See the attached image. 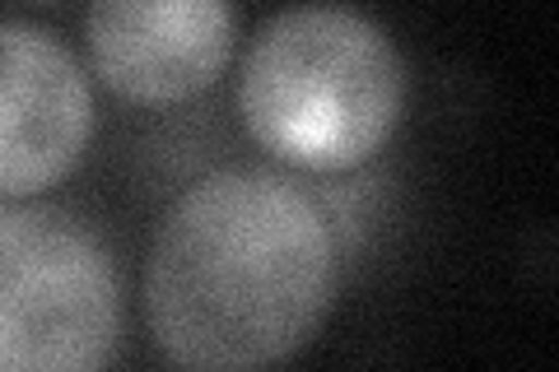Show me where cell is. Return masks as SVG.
<instances>
[{"instance_id":"7a4b0ae2","label":"cell","mask_w":559,"mask_h":372,"mask_svg":"<svg viewBox=\"0 0 559 372\" xmlns=\"http://www.w3.org/2000/svg\"><path fill=\"white\" fill-rule=\"evenodd\" d=\"M411 70L388 28L345 0H294L248 43L238 117L261 154L299 172H355L388 149Z\"/></svg>"},{"instance_id":"6da1fadb","label":"cell","mask_w":559,"mask_h":372,"mask_svg":"<svg viewBox=\"0 0 559 372\" xmlns=\"http://www.w3.org/2000/svg\"><path fill=\"white\" fill-rule=\"evenodd\" d=\"M341 228L299 177L234 164L173 196L145 256V326L178 368L294 359L336 308Z\"/></svg>"},{"instance_id":"277c9868","label":"cell","mask_w":559,"mask_h":372,"mask_svg":"<svg viewBox=\"0 0 559 372\" xmlns=\"http://www.w3.org/2000/svg\"><path fill=\"white\" fill-rule=\"evenodd\" d=\"M98 103L57 33L0 20V201H38L84 164Z\"/></svg>"},{"instance_id":"3957f363","label":"cell","mask_w":559,"mask_h":372,"mask_svg":"<svg viewBox=\"0 0 559 372\" xmlns=\"http://www.w3.org/2000/svg\"><path fill=\"white\" fill-rule=\"evenodd\" d=\"M127 293L90 224L43 201H0V372H90L121 349Z\"/></svg>"},{"instance_id":"5b68a950","label":"cell","mask_w":559,"mask_h":372,"mask_svg":"<svg viewBox=\"0 0 559 372\" xmlns=\"http://www.w3.org/2000/svg\"><path fill=\"white\" fill-rule=\"evenodd\" d=\"M234 0H90L94 75L135 108H178L215 88L234 61Z\"/></svg>"}]
</instances>
